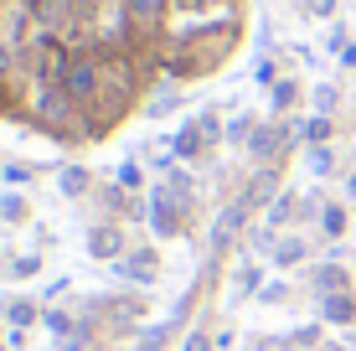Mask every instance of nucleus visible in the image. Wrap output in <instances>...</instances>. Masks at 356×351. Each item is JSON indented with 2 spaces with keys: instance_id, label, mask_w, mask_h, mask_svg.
Returning <instances> with one entry per match:
<instances>
[{
  "instance_id": "nucleus-8",
  "label": "nucleus",
  "mask_w": 356,
  "mask_h": 351,
  "mask_svg": "<svg viewBox=\"0 0 356 351\" xmlns=\"http://www.w3.org/2000/svg\"><path fill=\"white\" fill-rule=\"evenodd\" d=\"M31 316H36V310L26 305V300H10V305H6V320L16 325V331H21V325H31Z\"/></svg>"
},
{
  "instance_id": "nucleus-11",
  "label": "nucleus",
  "mask_w": 356,
  "mask_h": 351,
  "mask_svg": "<svg viewBox=\"0 0 356 351\" xmlns=\"http://www.w3.org/2000/svg\"><path fill=\"white\" fill-rule=\"evenodd\" d=\"M274 145H279L274 129H253V155H274Z\"/></svg>"
},
{
  "instance_id": "nucleus-17",
  "label": "nucleus",
  "mask_w": 356,
  "mask_h": 351,
  "mask_svg": "<svg viewBox=\"0 0 356 351\" xmlns=\"http://www.w3.org/2000/svg\"><path fill=\"white\" fill-rule=\"evenodd\" d=\"M207 346H212V341H207L202 331H196V336H186V351H207Z\"/></svg>"
},
{
  "instance_id": "nucleus-4",
  "label": "nucleus",
  "mask_w": 356,
  "mask_h": 351,
  "mask_svg": "<svg viewBox=\"0 0 356 351\" xmlns=\"http://www.w3.org/2000/svg\"><path fill=\"white\" fill-rule=\"evenodd\" d=\"M243 217H248V202H232V207H227L222 217H217V243H227V238L238 233V227H243Z\"/></svg>"
},
{
  "instance_id": "nucleus-2",
  "label": "nucleus",
  "mask_w": 356,
  "mask_h": 351,
  "mask_svg": "<svg viewBox=\"0 0 356 351\" xmlns=\"http://www.w3.org/2000/svg\"><path fill=\"white\" fill-rule=\"evenodd\" d=\"M165 6H170V0H124L129 21H140V26H155V21L165 16Z\"/></svg>"
},
{
  "instance_id": "nucleus-13",
  "label": "nucleus",
  "mask_w": 356,
  "mask_h": 351,
  "mask_svg": "<svg viewBox=\"0 0 356 351\" xmlns=\"http://www.w3.org/2000/svg\"><path fill=\"white\" fill-rule=\"evenodd\" d=\"M300 253H305V243H300V238H289V243L279 248V263H294V259H300Z\"/></svg>"
},
{
  "instance_id": "nucleus-12",
  "label": "nucleus",
  "mask_w": 356,
  "mask_h": 351,
  "mask_svg": "<svg viewBox=\"0 0 356 351\" xmlns=\"http://www.w3.org/2000/svg\"><path fill=\"white\" fill-rule=\"evenodd\" d=\"M321 227H325L330 238H336L341 227H346V217H341V207H325V212H321Z\"/></svg>"
},
{
  "instance_id": "nucleus-16",
  "label": "nucleus",
  "mask_w": 356,
  "mask_h": 351,
  "mask_svg": "<svg viewBox=\"0 0 356 351\" xmlns=\"http://www.w3.org/2000/svg\"><path fill=\"white\" fill-rule=\"evenodd\" d=\"M305 135H310V140H325V135H330V124H325V119H315V124H305Z\"/></svg>"
},
{
  "instance_id": "nucleus-18",
  "label": "nucleus",
  "mask_w": 356,
  "mask_h": 351,
  "mask_svg": "<svg viewBox=\"0 0 356 351\" xmlns=\"http://www.w3.org/2000/svg\"><path fill=\"white\" fill-rule=\"evenodd\" d=\"M330 6H336V0H310V10H315V16H330Z\"/></svg>"
},
{
  "instance_id": "nucleus-1",
  "label": "nucleus",
  "mask_w": 356,
  "mask_h": 351,
  "mask_svg": "<svg viewBox=\"0 0 356 351\" xmlns=\"http://www.w3.org/2000/svg\"><path fill=\"white\" fill-rule=\"evenodd\" d=\"M63 88L72 93V104H93L98 88H104V63H98V57H72Z\"/></svg>"
},
{
  "instance_id": "nucleus-19",
  "label": "nucleus",
  "mask_w": 356,
  "mask_h": 351,
  "mask_svg": "<svg viewBox=\"0 0 356 351\" xmlns=\"http://www.w3.org/2000/svg\"><path fill=\"white\" fill-rule=\"evenodd\" d=\"M10 72V47H0V78Z\"/></svg>"
},
{
  "instance_id": "nucleus-9",
  "label": "nucleus",
  "mask_w": 356,
  "mask_h": 351,
  "mask_svg": "<svg viewBox=\"0 0 356 351\" xmlns=\"http://www.w3.org/2000/svg\"><path fill=\"white\" fill-rule=\"evenodd\" d=\"M83 186H88V171H83V165H67V171H63V191H67V197H78Z\"/></svg>"
},
{
  "instance_id": "nucleus-6",
  "label": "nucleus",
  "mask_w": 356,
  "mask_h": 351,
  "mask_svg": "<svg viewBox=\"0 0 356 351\" xmlns=\"http://www.w3.org/2000/svg\"><path fill=\"white\" fill-rule=\"evenodd\" d=\"M119 274L134 279V284H150L155 279V259H124V263H119Z\"/></svg>"
},
{
  "instance_id": "nucleus-5",
  "label": "nucleus",
  "mask_w": 356,
  "mask_h": 351,
  "mask_svg": "<svg viewBox=\"0 0 356 351\" xmlns=\"http://www.w3.org/2000/svg\"><path fill=\"white\" fill-rule=\"evenodd\" d=\"M325 320H336V325H351V320H356V305H351V295H325Z\"/></svg>"
},
{
  "instance_id": "nucleus-22",
  "label": "nucleus",
  "mask_w": 356,
  "mask_h": 351,
  "mask_svg": "<svg viewBox=\"0 0 356 351\" xmlns=\"http://www.w3.org/2000/svg\"><path fill=\"white\" fill-rule=\"evenodd\" d=\"M351 346H356V331H351Z\"/></svg>"
},
{
  "instance_id": "nucleus-3",
  "label": "nucleus",
  "mask_w": 356,
  "mask_h": 351,
  "mask_svg": "<svg viewBox=\"0 0 356 351\" xmlns=\"http://www.w3.org/2000/svg\"><path fill=\"white\" fill-rule=\"evenodd\" d=\"M150 217H155V233H176V207H170V191H155V197H150Z\"/></svg>"
},
{
  "instance_id": "nucleus-15",
  "label": "nucleus",
  "mask_w": 356,
  "mask_h": 351,
  "mask_svg": "<svg viewBox=\"0 0 356 351\" xmlns=\"http://www.w3.org/2000/svg\"><path fill=\"white\" fill-rule=\"evenodd\" d=\"M274 104H279V108L294 104V83H279V88H274Z\"/></svg>"
},
{
  "instance_id": "nucleus-21",
  "label": "nucleus",
  "mask_w": 356,
  "mask_h": 351,
  "mask_svg": "<svg viewBox=\"0 0 356 351\" xmlns=\"http://www.w3.org/2000/svg\"><path fill=\"white\" fill-rule=\"evenodd\" d=\"M351 191H356V176H351Z\"/></svg>"
},
{
  "instance_id": "nucleus-20",
  "label": "nucleus",
  "mask_w": 356,
  "mask_h": 351,
  "mask_svg": "<svg viewBox=\"0 0 356 351\" xmlns=\"http://www.w3.org/2000/svg\"><path fill=\"white\" fill-rule=\"evenodd\" d=\"M176 10H196V6H207V0H170Z\"/></svg>"
},
{
  "instance_id": "nucleus-14",
  "label": "nucleus",
  "mask_w": 356,
  "mask_h": 351,
  "mask_svg": "<svg viewBox=\"0 0 356 351\" xmlns=\"http://www.w3.org/2000/svg\"><path fill=\"white\" fill-rule=\"evenodd\" d=\"M289 212H294V202H289V197H279V202H274V212H268V222H284Z\"/></svg>"
},
{
  "instance_id": "nucleus-7",
  "label": "nucleus",
  "mask_w": 356,
  "mask_h": 351,
  "mask_svg": "<svg viewBox=\"0 0 356 351\" xmlns=\"http://www.w3.org/2000/svg\"><path fill=\"white\" fill-rule=\"evenodd\" d=\"M88 253H98V259H108V253H119V233H108V227H98V233L88 238Z\"/></svg>"
},
{
  "instance_id": "nucleus-10",
  "label": "nucleus",
  "mask_w": 356,
  "mask_h": 351,
  "mask_svg": "<svg viewBox=\"0 0 356 351\" xmlns=\"http://www.w3.org/2000/svg\"><path fill=\"white\" fill-rule=\"evenodd\" d=\"M315 284H321L325 295H341V284H346V274H341V269H315Z\"/></svg>"
}]
</instances>
